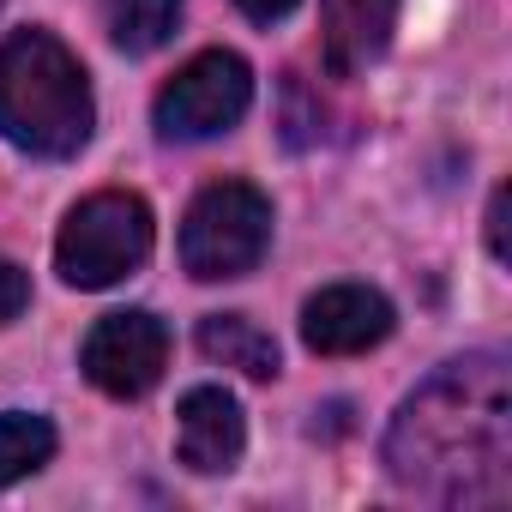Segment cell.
Returning <instances> with one entry per match:
<instances>
[{
  "instance_id": "cell-1",
  "label": "cell",
  "mask_w": 512,
  "mask_h": 512,
  "mask_svg": "<svg viewBox=\"0 0 512 512\" xmlns=\"http://www.w3.org/2000/svg\"><path fill=\"white\" fill-rule=\"evenodd\" d=\"M386 470L404 494L434 506H500L512 488L506 356L476 350L422 380L386 428Z\"/></svg>"
},
{
  "instance_id": "cell-2",
  "label": "cell",
  "mask_w": 512,
  "mask_h": 512,
  "mask_svg": "<svg viewBox=\"0 0 512 512\" xmlns=\"http://www.w3.org/2000/svg\"><path fill=\"white\" fill-rule=\"evenodd\" d=\"M97 121L79 55L49 31H13L0 43V139L31 157L85 151Z\"/></svg>"
},
{
  "instance_id": "cell-3",
  "label": "cell",
  "mask_w": 512,
  "mask_h": 512,
  "mask_svg": "<svg viewBox=\"0 0 512 512\" xmlns=\"http://www.w3.org/2000/svg\"><path fill=\"white\" fill-rule=\"evenodd\" d=\"M151 205L139 193H91L67 211L61 235H55V266L73 290H109L121 278H133L151 260Z\"/></svg>"
},
{
  "instance_id": "cell-4",
  "label": "cell",
  "mask_w": 512,
  "mask_h": 512,
  "mask_svg": "<svg viewBox=\"0 0 512 512\" xmlns=\"http://www.w3.org/2000/svg\"><path fill=\"white\" fill-rule=\"evenodd\" d=\"M272 247V199L253 181H211L181 217V266L199 284L247 278Z\"/></svg>"
},
{
  "instance_id": "cell-5",
  "label": "cell",
  "mask_w": 512,
  "mask_h": 512,
  "mask_svg": "<svg viewBox=\"0 0 512 512\" xmlns=\"http://www.w3.org/2000/svg\"><path fill=\"white\" fill-rule=\"evenodd\" d=\"M247 103H253L247 61L229 49H205L157 91V139H169V145L217 139L247 115Z\"/></svg>"
},
{
  "instance_id": "cell-6",
  "label": "cell",
  "mask_w": 512,
  "mask_h": 512,
  "mask_svg": "<svg viewBox=\"0 0 512 512\" xmlns=\"http://www.w3.org/2000/svg\"><path fill=\"white\" fill-rule=\"evenodd\" d=\"M79 368L97 392L109 398H145L163 368H169V326L145 308H127V314H103L79 350Z\"/></svg>"
},
{
  "instance_id": "cell-7",
  "label": "cell",
  "mask_w": 512,
  "mask_h": 512,
  "mask_svg": "<svg viewBox=\"0 0 512 512\" xmlns=\"http://www.w3.org/2000/svg\"><path fill=\"white\" fill-rule=\"evenodd\" d=\"M302 338L314 356H362L392 338V302L368 284H332L302 308Z\"/></svg>"
},
{
  "instance_id": "cell-8",
  "label": "cell",
  "mask_w": 512,
  "mask_h": 512,
  "mask_svg": "<svg viewBox=\"0 0 512 512\" xmlns=\"http://www.w3.org/2000/svg\"><path fill=\"white\" fill-rule=\"evenodd\" d=\"M247 446V422H241V404L223 392V386H193L175 410V452L193 476H217V470H235Z\"/></svg>"
},
{
  "instance_id": "cell-9",
  "label": "cell",
  "mask_w": 512,
  "mask_h": 512,
  "mask_svg": "<svg viewBox=\"0 0 512 512\" xmlns=\"http://www.w3.org/2000/svg\"><path fill=\"white\" fill-rule=\"evenodd\" d=\"M398 25V0H320V43H326V67L338 79L362 73L368 61H380V49L392 43Z\"/></svg>"
},
{
  "instance_id": "cell-10",
  "label": "cell",
  "mask_w": 512,
  "mask_h": 512,
  "mask_svg": "<svg viewBox=\"0 0 512 512\" xmlns=\"http://www.w3.org/2000/svg\"><path fill=\"white\" fill-rule=\"evenodd\" d=\"M199 350L223 368H241L247 380H272L278 374V344L260 332L247 314H205L199 320Z\"/></svg>"
},
{
  "instance_id": "cell-11",
  "label": "cell",
  "mask_w": 512,
  "mask_h": 512,
  "mask_svg": "<svg viewBox=\"0 0 512 512\" xmlns=\"http://www.w3.org/2000/svg\"><path fill=\"white\" fill-rule=\"evenodd\" d=\"M181 25V0H103V31L127 55H151L175 37Z\"/></svg>"
},
{
  "instance_id": "cell-12",
  "label": "cell",
  "mask_w": 512,
  "mask_h": 512,
  "mask_svg": "<svg viewBox=\"0 0 512 512\" xmlns=\"http://www.w3.org/2000/svg\"><path fill=\"white\" fill-rule=\"evenodd\" d=\"M55 458V428L31 410H0V488Z\"/></svg>"
},
{
  "instance_id": "cell-13",
  "label": "cell",
  "mask_w": 512,
  "mask_h": 512,
  "mask_svg": "<svg viewBox=\"0 0 512 512\" xmlns=\"http://www.w3.org/2000/svg\"><path fill=\"white\" fill-rule=\"evenodd\" d=\"M31 308V278L7 260V253H0V326H7V320H19Z\"/></svg>"
},
{
  "instance_id": "cell-14",
  "label": "cell",
  "mask_w": 512,
  "mask_h": 512,
  "mask_svg": "<svg viewBox=\"0 0 512 512\" xmlns=\"http://www.w3.org/2000/svg\"><path fill=\"white\" fill-rule=\"evenodd\" d=\"M235 7H241L253 25H278V19H290V13H296V0H235Z\"/></svg>"
},
{
  "instance_id": "cell-15",
  "label": "cell",
  "mask_w": 512,
  "mask_h": 512,
  "mask_svg": "<svg viewBox=\"0 0 512 512\" xmlns=\"http://www.w3.org/2000/svg\"><path fill=\"white\" fill-rule=\"evenodd\" d=\"M488 253H494V260H506V187L488 205Z\"/></svg>"
}]
</instances>
